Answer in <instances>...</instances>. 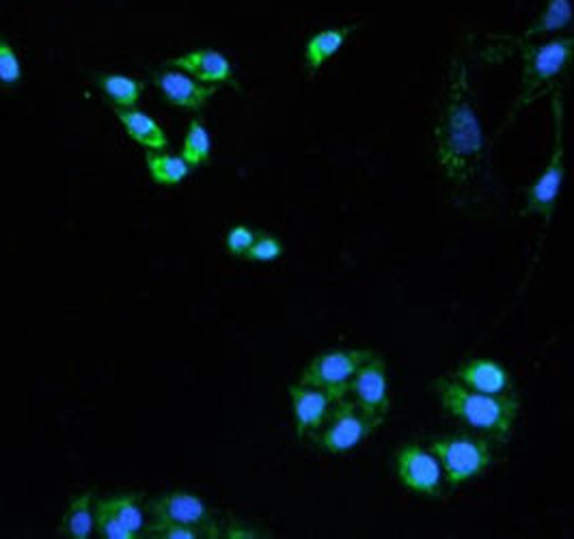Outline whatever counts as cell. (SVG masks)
<instances>
[{
  "label": "cell",
  "mask_w": 574,
  "mask_h": 539,
  "mask_svg": "<svg viewBox=\"0 0 574 539\" xmlns=\"http://www.w3.org/2000/svg\"><path fill=\"white\" fill-rule=\"evenodd\" d=\"M434 162L465 208L478 206L491 188V157L484 126L476 106L471 68L452 59L432 130Z\"/></svg>",
  "instance_id": "6da1fadb"
},
{
  "label": "cell",
  "mask_w": 574,
  "mask_h": 539,
  "mask_svg": "<svg viewBox=\"0 0 574 539\" xmlns=\"http://www.w3.org/2000/svg\"><path fill=\"white\" fill-rule=\"evenodd\" d=\"M432 390L452 419L460 421L476 434L491 438L496 445L509 443L520 414V399L514 390L489 395L460 385L454 376L432 380Z\"/></svg>",
  "instance_id": "7a4b0ae2"
},
{
  "label": "cell",
  "mask_w": 574,
  "mask_h": 539,
  "mask_svg": "<svg viewBox=\"0 0 574 539\" xmlns=\"http://www.w3.org/2000/svg\"><path fill=\"white\" fill-rule=\"evenodd\" d=\"M520 84L507 121L518 110L534 104L553 82L574 66V35L551 39L547 44H520Z\"/></svg>",
  "instance_id": "3957f363"
},
{
  "label": "cell",
  "mask_w": 574,
  "mask_h": 539,
  "mask_svg": "<svg viewBox=\"0 0 574 539\" xmlns=\"http://www.w3.org/2000/svg\"><path fill=\"white\" fill-rule=\"evenodd\" d=\"M551 115H553V143L551 154L544 168L540 171L538 179L529 186L525 195V208L520 210L523 216H540L547 223L553 219L564 179H566V139H564V121H566V106H564V91L560 86L551 93Z\"/></svg>",
  "instance_id": "277c9868"
},
{
  "label": "cell",
  "mask_w": 574,
  "mask_h": 539,
  "mask_svg": "<svg viewBox=\"0 0 574 539\" xmlns=\"http://www.w3.org/2000/svg\"><path fill=\"white\" fill-rule=\"evenodd\" d=\"M430 449L443 466L445 483L452 490H460L465 483L482 477L494 460L492 441L482 434H445L434 438Z\"/></svg>",
  "instance_id": "5b68a950"
},
{
  "label": "cell",
  "mask_w": 574,
  "mask_h": 539,
  "mask_svg": "<svg viewBox=\"0 0 574 539\" xmlns=\"http://www.w3.org/2000/svg\"><path fill=\"white\" fill-rule=\"evenodd\" d=\"M383 425L376 417L365 412L356 401L343 397L332 408L323 430L312 438L314 447L328 456H343L361 447Z\"/></svg>",
  "instance_id": "8992f818"
},
{
  "label": "cell",
  "mask_w": 574,
  "mask_h": 539,
  "mask_svg": "<svg viewBox=\"0 0 574 539\" xmlns=\"http://www.w3.org/2000/svg\"><path fill=\"white\" fill-rule=\"evenodd\" d=\"M370 356L372 350H356V348H339V350L323 352L307 363L298 383L323 388L332 397L343 399L348 397L352 378Z\"/></svg>",
  "instance_id": "52a82bcc"
},
{
  "label": "cell",
  "mask_w": 574,
  "mask_h": 539,
  "mask_svg": "<svg viewBox=\"0 0 574 539\" xmlns=\"http://www.w3.org/2000/svg\"><path fill=\"white\" fill-rule=\"evenodd\" d=\"M394 470H396L398 481L410 492L425 496L430 501H436L443 496L445 472L432 449H425L417 443L402 445L396 452Z\"/></svg>",
  "instance_id": "ba28073f"
},
{
  "label": "cell",
  "mask_w": 574,
  "mask_h": 539,
  "mask_svg": "<svg viewBox=\"0 0 574 539\" xmlns=\"http://www.w3.org/2000/svg\"><path fill=\"white\" fill-rule=\"evenodd\" d=\"M145 509L152 523H179L201 529L208 538H221V523L212 518L208 505L192 492H164L156 499H150Z\"/></svg>",
  "instance_id": "9c48e42d"
},
{
  "label": "cell",
  "mask_w": 574,
  "mask_h": 539,
  "mask_svg": "<svg viewBox=\"0 0 574 539\" xmlns=\"http://www.w3.org/2000/svg\"><path fill=\"white\" fill-rule=\"evenodd\" d=\"M348 397L378 421H387V414L391 410V390L387 365L378 354L372 352V356L361 365V370L352 378Z\"/></svg>",
  "instance_id": "30bf717a"
},
{
  "label": "cell",
  "mask_w": 574,
  "mask_h": 539,
  "mask_svg": "<svg viewBox=\"0 0 574 539\" xmlns=\"http://www.w3.org/2000/svg\"><path fill=\"white\" fill-rule=\"evenodd\" d=\"M290 401L296 436L301 441H307L323 430L339 399L323 388L296 383L290 386Z\"/></svg>",
  "instance_id": "8fae6325"
},
{
  "label": "cell",
  "mask_w": 574,
  "mask_h": 539,
  "mask_svg": "<svg viewBox=\"0 0 574 539\" xmlns=\"http://www.w3.org/2000/svg\"><path fill=\"white\" fill-rule=\"evenodd\" d=\"M154 82L159 91L163 93L166 104L181 108V110H190V113L203 110L219 89L214 84L199 82L197 78L181 70H159L154 72Z\"/></svg>",
  "instance_id": "7c38bea8"
},
{
  "label": "cell",
  "mask_w": 574,
  "mask_h": 539,
  "mask_svg": "<svg viewBox=\"0 0 574 539\" xmlns=\"http://www.w3.org/2000/svg\"><path fill=\"white\" fill-rule=\"evenodd\" d=\"M168 68H177L192 78H197L199 82L206 84H223V86H232L236 91H241V84L234 74V66L232 61L214 48H195L188 50L175 59L168 61Z\"/></svg>",
  "instance_id": "4fadbf2b"
},
{
  "label": "cell",
  "mask_w": 574,
  "mask_h": 539,
  "mask_svg": "<svg viewBox=\"0 0 574 539\" xmlns=\"http://www.w3.org/2000/svg\"><path fill=\"white\" fill-rule=\"evenodd\" d=\"M454 378L460 385L469 386L473 390L480 392H489V395H501V392H509L514 388V380L512 374L496 361L492 359H469L465 361Z\"/></svg>",
  "instance_id": "5bb4252c"
},
{
  "label": "cell",
  "mask_w": 574,
  "mask_h": 539,
  "mask_svg": "<svg viewBox=\"0 0 574 539\" xmlns=\"http://www.w3.org/2000/svg\"><path fill=\"white\" fill-rule=\"evenodd\" d=\"M356 31V24H345V26H330L314 33L307 44H305V68L316 74L323 70V66L330 61L332 57L339 55V50L345 46V42L352 37Z\"/></svg>",
  "instance_id": "9a60e30c"
},
{
  "label": "cell",
  "mask_w": 574,
  "mask_h": 539,
  "mask_svg": "<svg viewBox=\"0 0 574 539\" xmlns=\"http://www.w3.org/2000/svg\"><path fill=\"white\" fill-rule=\"evenodd\" d=\"M115 115L130 141H134L137 145L152 152H161L168 145L163 126L152 115L137 108H115Z\"/></svg>",
  "instance_id": "2e32d148"
},
{
  "label": "cell",
  "mask_w": 574,
  "mask_h": 539,
  "mask_svg": "<svg viewBox=\"0 0 574 539\" xmlns=\"http://www.w3.org/2000/svg\"><path fill=\"white\" fill-rule=\"evenodd\" d=\"M95 531V494L86 490L70 503L68 512L63 514L59 534L61 538L89 539Z\"/></svg>",
  "instance_id": "e0dca14e"
},
{
  "label": "cell",
  "mask_w": 574,
  "mask_h": 539,
  "mask_svg": "<svg viewBox=\"0 0 574 539\" xmlns=\"http://www.w3.org/2000/svg\"><path fill=\"white\" fill-rule=\"evenodd\" d=\"M574 20L573 0H547L544 11L538 20L523 33V39L529 42L538 35H551L566 31Z\"/></svg>",
  "instance_id": "ac0fdd59"
},
{
  "label": "cell",
  "mask_w": 574,
  "mask_h": 539,
  "mask_svg": "<svg viewBox=\"0 0 574 539\" xmlns=\"http://www.w3.org/2000/svg\"><path fill=\"white\" fill-rule=\"evenodd\" d=\"M106 505L115 512V516L124 523L128 531H132L137 538L148 534V509L141 505V496L132 492H121V494H110L104 496Z\"/></svg>",
  "instance_id": "d6986e66"
},
{
  "label": "cell",
  "mask_w": 574,
  "mask_h": 539,
  "mask_svg": "<svg viewBox=\"0 0 574 539\" xmlns=\"http://www.w3.org/2000/svg\"><path fill=\"white\" fill-rule=\"evenodd\" d=\"M97 86L110 99L113 108H137L145 91L141 80L124 74H104L97 78Z\"/></svg>",
  "instance_id": "ffe728a7"
},
{
  "label": "cell",
  "mask_w": 574,
  "mask_h": 539,
  "mask_svg": "<svg viewBox=\"0 0 574 539\" xmlns=\"http://www.w3.org/2000/svg\"><path fill=\"white\" fill-rule=\"evenodd\" d=\"M145 162H148L150 177L159 186H177L192 173V166L181 155L164 154L163 150L161 152L148 150Z\"/></svg>",
  "instance_id": "44dd1931"
},
{
  "label": "cell",
  "mask_w": 574,
  "mask_h": 539,
  "mask_svg": "<svg viewBox=\"0 0 574 539\" xmlns=\"http://www.w3.org/2000/svg\"><path fill=\"white\" fill-rule=\"evenodd\" d=\"M181 157L195 168L201 166L210 160L212 155V139H210V130L203 126V121L199 117H195L188 124L186 130V139H184V148H181Z\"/></svg>",
  "instance_id": "7402d4cb"
},
{
  "label": "cell",
  "mask_w": 574,
  "mask_h": 539,
  "mask_svg": "<svg viewBox=\"0 0 574 539\" xmlns=\"http://www.w3.org/2000/svg\"><path fill=\"white\" fill-rule=\"evenodd\" d=\"M95 531L99 538L137 539L132 531L124 527V523L115 516V512L106 505L104 499L95 501Z\"/></svg>",
  "instance_id": "603a6c76"
},
{
  "label": "cell",
  "mask_w": 574,
  "mask_h": 539,
  "mask_svg": "<svg viewBox=\"0 0 574 539\" xmlns=\"http://www.w3.org/2000/svg\"><path fill=\"white\" fill-rule=\"evenodd\" d=\"M285 253L283 242L272 233H257L250 250L246 253V259L253 263H272L281 259Z\"/></svg>",
  "instance_id": "cb8c5ba5"
},
{
  "label": "cell",
  "mask_w": 574,
  "mask_h": 539,
  "mask_svg": "<svg viewBox=\"0 0 574 539\" xmlns=\"http://www.w3.org/2000/svg\"><path fill=\"white\" fill-rule=\"evenodd\" d=\"M22 82V61L13 44L0 37V84L15 86Z\"/></svg>",
  "instance_id": "d4e9b609"
},
{
  "label": "cell",
  "mask_w": 574,
  "mask_h": 539,
  "mask_svg": "<svg viewBox=\"0 0 574 539\" xmlns=\"http://www.w3.org/2000/svg\"><path fill=\"white\" fill-rule=\"evenodd\" d=\"M148 536L156 539H199L208 538L201 529L179 525V523H150Z\"/></svg>",
  "instance_id": "484cf974"
},
{
  "label": "cell",
  "mask_w": 574,
  "mask_h": 539,
  "mask_svg": "<svg viewBox=\"0 0 574 539\" xmlns=\"http://www.w3.org/2000/svg\"><path fill=\"white\" fill-rule=\"evenodd\" d=\"M255 237H257V232H253L250 227L236 225V227L230 230L227 237H225V248L234 257H246V253L250 250Z\"/></svg>",
  "instance_id": "4316f807"
},
{
  "label": "cell",
  "mask_w": 574,
  "mask_h": 539,
  "mask_svg": "<svg viewBox=\"0 0 574 539\" xmlns=\"http://www.w3.org/2000/svg\"><path fill=\"white\" fill-rule=\"evenodd\" d=\"M221 538L227 539H255L268 538L261 529H257L255 525L245 523V520H230L225 525H221Z\"/></svg>",
  "instance_id": "83f0119b"
}]
</instances>
